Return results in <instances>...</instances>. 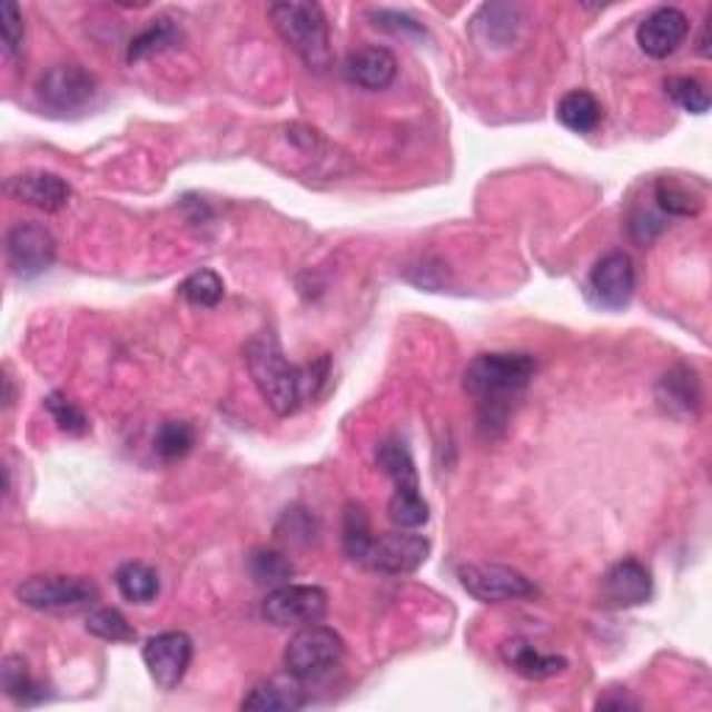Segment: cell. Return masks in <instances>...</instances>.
Instances as JSON below:
<instances>
[{
	"label": "cell",
	"mask_w": 712,
	"mask_h": 712,
	"mask_svg": "<svg viewBox=\"0 0 712 712\" xmlns=\"http://www.w3.org/2000/svg\"><path fill=\"white\" fill-rule=\"evenodd\" d=\"M537 373V362L528 354H478L465 367L467 393L484 406V421H504L510 400L528 387Z\"/></svg>",
	"instance_id": "6da1fadb"
},
{
	"label": "cell",
	"mask_w": 712,
	"mask_h": 712,
	"mask_svg": "<svg viewBox=\"0 0 712 712\" xmlns=\"http://www.w3.org/2000/svg\"><path fill=\"white\" fill-rule=\"evenodd\" d=\"M245 365L256 389L276 415H293L306 398L304 370L284 356L281 343L273 332H259L245 345Z\"/></svg>",
	"instance_id": "7a4b0ae2"
},
{
	"label": "cell",
	"mask_w": 712,
	"mask_h": 712,
	"mask_svg": "<svg viewBox=\"0 0 712 712\" xmlns=\"http://www.w3.org/2000/svg\"><path fill=\"white\" fill-rule=\"evenodd\" d=\"M278 37L304 59L309 70L323 72L332 67V39H328L326 14L317 3L281 0L267 9Z\"/></svg>",
	"instance_id": "3957f363"
},
{
	"label": "cell",
	"mask_w": 712,
	"mask_h": 712,
	"mask_svg": "<svg viewBox=\"0 0 712 712\" xmlns=\"http://www.w3.org/2000/svg\"><path fill=\"white\" fill-rule=\"evenodd\" d=\"M343 651V637L332 626L309 623L289 637L287 649H284V665H287L289 676L298 682H315L337 668Z\"/></svg>",
	"instance_id": "277c9868"
},
{
	"label": "cell",
	"mask_w": 712,
	"mask_h": 712,
	"mask_svg": "<svg viewBox=\"0 0 712 712\" xmlns=\"http://www.w3.org/2000/svg\"><path fill=\"white\" fill-rule=\"evenodd\" d=\"M17 601L39 612H67L83 610L98 601L100 590L87 576H61V573H42L17 584Z\"/></svg>",
	"instance_id": "5b68a950"
},
{
	"label": "cell",
	"mask_w": 712,
	"mask_h": 712,
	"mask_svg": "<svg viewBox=\"0 0 712 712\" xmlns=\"http://www.w3.org/2000/svg\"><path fill=\"white\" fill-rule=\"evenodd\" d=\"M98 95V81L81 65H56L37 81V98L50 115H76Z\"/></svg>",
	"instance_id": "8992f818"
},
{
	"label": "cell",
	"mask_w": 712,
	"mask_h": 712,
	"mask_svg": "<svg viewBox=\"0 0 712 712\" xmlns=\"http://www.w3.org/2000/svg\"><path fill=\"white\" fill-rule=\"evenodd\" d=\"M462 587L482 604H504V601H521L537 595V584L523 576L521 571L493 562H473L456 571Z\"/></svg>",
	"instance_id": "52a82bcc"
},
{
	"label": "cell",
	"mask_w": 712,
	"mask_h": 712,
	"mask_svg": "<svg viewBox=\"0 0 712 712\" xmlns=\"http://www.w3.org/2000/svg\"><path fill=\"white\" fill-rule=\"evenodd\" d=\"M328 612V595L315 584H281L265 595L261 615L276 626H309L320 623Z\"/></svg>",
	"instance_id": "ba28073f"
},
{
	"label": "cell",
	"mask_w": 712,
	"mask_h": 712,
	"mask_svg": "<svg viewBox=\"0 0 712 712\" xmlns=\"http://www.w3.org/2000/svg\"><path fill=\"white\" fill-rule=\"evenodd\" d=\"M428 540L415 534L412 528H398V532L373 537L367 545L362 565L387 576H400V573H415L423 562L428 560Z\"/></svg>",
	"instance_id": "9c48e42d"
},
{
	"label": "cell",
	"mask_w": 712,
	"mask_h": 712,
	"mask_svg": "<svg viewBox=\"0 0 712 712\" xmlns=\"http://www.w3.org/2000/svg\"><path fill=\"white\" fill-rule=\"evenodd\" d=\"M56 259V239L42 222H14L6 234V261L20 278H33L48 270Z\"/></svg>",
	"instance_id": "30bf717a"
},
{
	"label": "cell",
	"mask_w": 712,
	"mask_h": 712,
	"mask_svg": "<svg viewBox=\"0 0 712 712\" xmlns=\"http://www.w3.org/2000/svg\"><path fill=\"white\" fill-rule=\"evenodd\" d=\"M637 287V273L632 259L623 250H610L593 265L587 278V289L593 300L604 309H623L632 300Z\"/></svg>",
	"instance_id": "8fae6325"
},
{
	"label": "cell",
	"mask_w": 712,
	"mask_h": 712,
	"mask_svg": "<svg viewBox=\"0 0 712 712\" xmlns=\"http://www.w3.org/2000/svg\"><path fill=\"white\" fill-rule=\"evenodd\" d=\"M142 660L156 688L172 690L192 662V640L184 632H161L142 645Z\"/></svg>",
	"instance_id": "7c38bea8"
},
{
	"label": "cell",
	"mask_w": 712,
	"mask_h": 712,
	"mask_svg": "<svg viewBox=\"0 0 712 712\" xmlns=\"http://www.w3.org/2000/svg\"><path fill=\"white\" fill-rule=\"evenodd\" d=\"M690 20L676 6H662L654 9L637 26V44L651 59H668L679 50V44L688 39Z\"/></svg>",
	"instance_id": "4fadbf2b"
},
{
	"label": "cell",
	"mask_w": 712,
	"mask_h": 712,
	"mask_svg": "<svg viewBox=\"0 0 712 712\" xmlns=\"http://www.w3.org/2000/svg\"><path fill=\"white\" fill-rule=\"evenodd\" d=\"M6 192L11 195L20 204L33 206V209L42 211H59L65 209L67 200H70V184L65 181L56 172H20V176H11L6 181Z\"/></svg>",
	"instance_id": "5bb4252c"
},
{
	"label": "cell",
	"mask_w": 712,
	"mask_h": 712,
	"mask_svg": "<svg viewBox=\"0 0 712 712\" xmlns=\"http://www.w3.org/2000/svg\"><path fill=\"white\" fill-rule=\"evenodd\" d=\"M345 78H348L354 87L367 89V92H378V89H387L395 81V72H398V61L389 53L387 48H362L345 59L343 65Z\"/></svg>",
	"instance_id": "9a60e30c"
},
{
	"label": "cell",
	"mask_w": 712,
	"mask_h": 712,
	"mask_svg": "<svg viewBox=\"0 0 712 712\" xmlns=\"http://www.w3.org/2000/svg\"><path fill=\"white\" fill-rule=\"evenodd\" d=\"M651 573L637 560H623L612 565L604 576V595L612 606H637L651 599Z\"/></svg>",
	"instance_id": "2e32d148"
},
{
	"label": "cell",
	"mask_w": 712,
	"mask_h": 712,
	"mask_svg": "<svg viewBox=\"0 0 712 712\" xmlns=\"http://www.w3.org/2000/svg\"><path fill=\"white\" fill-rule=\"evenodd\" d=\"M523 9L512 3H487L478 9L473 17V33L487 48H506L515 42L517 31H521Z\"/></svg>",
	"instance_id": "e0dca14e"
},
{
	"label": "cell",
	"mask_w": 712,
	"mask_h": 712,
	"mask_svg": "<svg viewBox=\"0 0 712 712\" xmlns=\"http://www.w3.org/2000/svg\"><path fill=\"white\" fill-rule=\"evenodd\" d=\"M656 400L665 406L671 415H690L693 417L699 412L701 404V389L699 378L690 367H673L656 384Z\"/></svg>",
	"instance_id": "ac0fdd59"
},
{
	"label": "cell",
	"mask_w": 712,
	"mask_h": 712,
	"mask_svg": "<svg viewBox=\"0 0 712 712\" xmlns=\"http://www.w3.org/2000/svg\"><path fill=\"white\" fill-rule=\"evenodd\" d=\"M501 656L523 679H551L567 668L565 656L543 654V651H537L526 640H510V643H504L501 645Z\"/></svg>",
	"instance_id": "d6986e66"
},
{
	"label": "cell",
	"mask_w": 712,
	"mask_h": 712,
	"mask_svg": "<svg viewBox=\"0 0 712 712\" xmlns=\"http://www.w3.org/2000/svg\"><path fill=\"white\" fill-rule=\"evenodd\" d=\"M556 117H560L562 126L571 128V131L590 134L599 128L604 109H601V103L590 92L573 89V92L562 95V100L556 103Z\"/></svg>",
	"instance_id": "ffe728a7"
},
{
	"label": "cell",
	"mask_w": 712,
	"mask_h": 712,
	"mask_svg": "<svg viewBox=\"0 0 712 712\" xmlns=\"http://www.w3.org/2000/svg\"><path fill=\"white\" fill-rule=\"evenodd\" d=\"M306 704V695L298 688L276 682H259L250 688V693L243 699V710L254 712H284V710H300Z\"/></svg>",
	"instance_id": "44dd1931"
},
{
	"label": "cell",
	"mask_w": 712,
	"mask_h": 712,
	"mask_svg": "<svg viewBox=\"0 0 712 712\" xmlns=\"http://www.w3.org/2000/svg\"><path fill=\"white\" fill-rule=\"evenodd\" d=\"M115 584L131 604H150L159 595V573L145 562H126L117 567Z\"/></svg>",
	"instance_id": "7402d4cb"
},
{
	"label": "cell",
	"mask_w": 712,
	"mask_h": 712,
	"mask_svg": "<svg viewBox=\"0 0 712 712\" xmlns=\"http://www.w3.org/2000/svg\"><path fill=\"white\" fill-rule=\"evenodd\" d=\"M181 39V26H178L172 17H159V20H150V26L145 31H139L137 37L128 44V61H142L148 56L161 53V50L172 48V44Z\"/></svg>",
	"instance_id": "603a6c76"
},
{
	"label": "cell",
	"mask_w": 712,
	"mask_h": 712,
	"mask_svg": "<svg viewBox=\"0 0 712 712\" xmlns=\"http://www.w3.org/2000/svg\"><path fill=\"white\" fill-rule=\"evenodd\" d=\"M378 467L393 478L395 490H417L421 487V478H417V467L412 454L406 451L404 443L398 439H389V443L378 445V454H376Z\"/></svg>",
	"instance_id": "cb8c5ba5"
},
{
	"label": "cell",
	"mask_w": 712,
	"mask_h": 712,
	"mask_svg": "<svg viewBox=\"0 0 712 712\" xmlns=\"http://www.w3.org/2000/svg\"><path fill=\"white\" fill-rule=\"evenodd\" d=\"M248 571L254 576L256 584L261 587H281V584H289L293 578L295 567L281 551H273V548H256L254 554L248 556Z\"/></svg>",
	"instance_id": "d4e9b609"
},
{
	"label": "cell",
	"mask_w": 712,
	"mask_h": 712,
	"mask_svg": "<svg viewBox=\"0 0 712 712\" xmlns=\"http://www.w3.org/2000/svg\"><path fill=\"white\" fill-rule=\"evenodd\" d=\"M0 682H3V690L9 699H14L17 704H37L42 701V690L33 682L31 673H28V665L22 656L11 654L3 660V668H0Z\"/></svg>",
	"instance_id": "484cf974"
},
{
	"label": "cell",
	"mask_w": 712,
	"mask_h": 712,
	"mask_svg": "<svg viewBox=\"0 0 712 712\" xmlns=\"http://www.w3.org/2000/svg\"><path fill=\"white\" fill-rule=\"evenodd\" d=\"M370 540H373V528H370V517H367L365 506L354 504V501H350V504L345 506V515H343V551H345V556L354 562H362V556H365Z\"/></svg>",
	"instance_id": "4316f807"
},
{
	"label": "cell",
	"mask_w": 712,
	"mask_h": 712,
	"mask_svg": "<svg viewBox=\"0 0 712 712\" xmlns=\"http://www.w3.org/2000/svg\"><path fill=\"white\" fill-rule=\"evenodd\" d=\"M654 200L671 217H695L701 211V204H704L699 195H693L684 184L673 181V178H660L656 181Z\"/></svg>",
	"instance_id": "83f0119b"
},
{
	"label": "cell",
	"mask_w": 712,
	"mask_h": 712,
	"mask_svg": "<svg viewBox=\"0 0 712 712\" xmlns=\"http://www.w3.org/2000/svg\"><path fill=\"white\" fill-rule=\"evenodd\" d=\"M387 517L398 528H421L428 521V504L417 490H395L387 504Z\"/></svg>",
	"instance_id": "f1b7e54d"
},
{
	"label": "cell",
	"mask_w": 712,
	"mask_h": 712,
	"mask_svg": "<svg viewBox=\"0 0 712 712\" xmlns=\"http://www.w3.org/2000/svg\"><path fill=\"white\" fill-rule=\"evenodd\" d=\"M195 445V428L187 421H167L161 423L154 437L156 454L165 462L184 459Z\"/></svg>",
	"instance_id": "f546056e"
},
{
	"label": "cell",
	"mask_w": 712,
	"mask_h": 712,
	"mask_svg": "<svg viewBox=\"0 0 712 712\" xmlns=\"http://www.w3.org/2000/svg\"><path fill=\"white\" fill-rule=\"evenodd\" d=\"M87 632L100 640H111V643H134L137 640V629L115 606H100V610L89 612Z\"/></svg>",
	"instance_id": "4dcf8cb0"
},
{
	"label": "cell",
	"mask_w": 712,
	"mask_h": 712,
	"mask_svg": "<svg viewBox=\"0 0 712 712\" xmlns=\"http://www.w3.org/2000/svg\"><path fill=\"white\" fill-rule=\"evenodd\" d=\"M178 293L195 306H217L222 300V295H226V284H222V278L215 270L204 267V270H195L192 276L184 278Z\"/></svg>",
	"instance_id": "1f68e13d"
},
{
	"label": "cell",
	"mask_w": 712,
	"mask_h": 712,
	"mask_svg": "<svg viewBox=\"0 0 712 712\" xmlns=\"http://www.w3.org/2000/svg\"><path fill=\"white\" fill-rule=\"evenodd\" d=\"M665 92L671 95L673 103L682 106L690 115H704L710 109V95H706L704 83L688 76H673L665 81Z\"/></svg>",
	"instance_id": "d6a6232c"
},
{
	"label": "cell",
	"mask_w": 712,
	"mask_h": 712,
	"mask_svg": "<svg viewBox=\"0 0 712 712\" xmlns=\"http://www.w3.org/2000/svg\"><path fill=\"white\" fill-rule=\"evenodd\" d=\"M44 409L50 412V417L56 421V426L67 434H87L89 432V421L81 412V406L72 404L65 393H50L44 398Z\"/></svg>",
	"instance_id": "836d02e7"
},
{
	"label": "cell",
	"mask_w": 712,
	"mask_h": 712,
	"mask_svg": "<svg viewBox=\"0 0 712 712\" xmlns=\"http://www.w3.org/2000/svg\"><path fill=\"white\" fill-rule=\"evenodd\" d=\"M278 537L289 540V543H300V545H309L315 543L317 537V521L312 512H306L304 506H293L281 515L276 526Z\"/></svg>",
	"instance_id": "e575fe53"
},
{
	"label": "cell",
	"mask_w": 712,
	"mask_h": 712,
	"mask_svg": "<svg viewBox=\"0 0 712 712\" xmlns=\"http://www.w3.org/2000/svg\"><path fill=\"white\" fill-rule=\"evenodd\" d=\"M0 33H3L6 59H17L22 50V39H26V26H22L20 9L11 0L0 6Z\"/></svg>",
	"instance_id": "d590c367"
},
{
	"label": "cell",
	"mask_w": 712,
	"mask_h": 712,
	"mask_svg": "<svg viewBox=\"0 0 712 712\" xmlns=\"http://www.w3.org/2000/svg\"><path fill=\"white\" fill-rule=\"evenodd\" d=\"M373 20H376L378 28H387L395 37H426L421 22H415L412 17L400 14V11H389V9H378L373 11Z\"/></svg>",
	"instance_id": "8d00e7d4"
},
{
	"label": "cell",
	"mask_w": 712,
	"mask_h": 712,
	"mask_svg": "<svg viewBox=\"0 0 712 712\" xmlns=\"http://www.w3.org/2000/svg\"><path fill=\"white\" fill-rule=\"evenodd\" d=\"M629 228H632L634 239H640V243H651V239L656 237V234L665 228V220H662L660 215H651V211H634L632 215V222H629Z\"/></svg>",
	"instance_id": "74e56055"
},
{
	"label": "cell",
	"mask_w": 712,
	"mask_h": 712,
	"mask_svg": "<svg viewBox=\"0 0 712 712\" xmlns=\"http://www.w3.org/2000/svg\"><path fill=\"white\" fill-rule=\"evenodd\" d=\"M599 710H626V706H637V701L626 699V695H615V699H599Z\"/></svg>",
	"instance_id": "f35d334b"
},
{
	"label": "cell",
	"mask_w": 712,
	"mask_h": 712,
	"mask_svg": "<svg viewBox=\"0 0 712 712\" xmlns=\"http://www.w3.org/2000/svg\"><path fill=\"white\" fill-rule=\"evenodd\" d=\"M11 398H14V395H11V378H6V406L11 404Z\"/></svg>",
	"instance_id": "ab89813d"
}]
</instances>
